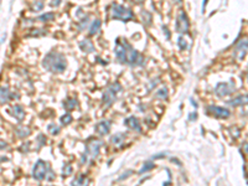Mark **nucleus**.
<instances>
[{
  "instance_id": "f257e3e1",
  "label": "nucleus",
  "mask_w": 248,
  "mask_h": 186,
  "mask_svg": "<svg viewBox=\"0 0 248 186\" xmlns=\"http://www.w3.org/2000/svg\"><path fill=\"white\" fill-rule=\"evenodd\" d=\"M66 66H67L66 58L61 54H57V52L48 54L44 60V67L51 72H56V73L65 71Z\"/></svg>"
},
{
  "instance_id": "f03ea898",
  "label": "nucleus",
  "mask_w": 248,
  "mask_h": 186,
  "mask_svg": "<svg viewBox=\"0 0 248 186\" xmlns=\"http://www.w3.org/2000/svg\"><path fill=\"white\" fill-rule=\"evenodd\" d=\"M133 11L130 9L122 6L118 4H114L112 6V17L113 19H118L122 20V21H129V20L133 19Z\"/></svg>"
},
{
  "instance_id": "7ed1b4c3",
  "label": "nucleus",
  "mask_w": 248,
  "mask_h": 186,
  "mask_svg": "<svg viewBox=\"0 0 248 186\" xmlns=\"http://www.w3.org/2000/svg\"><path fill=\"white\" fill-rule=\"evenodd\" d=\"M122 89V87H120V85L119 83H113V85H110L108 88H107V91L104 92V95H103V103H104L106 106H110L113 102H114V99H116V95Z\"/></svg>"
},
{
  "instance_id": "20e7f679",
  "label": "nucleus",
  "mask_w": 248,
  "mask_h": 186,
  "mask_svg": "<svg viewBox=\"0 0 248 186\" xmlns=\"http://www.w3.org/2000/svg\"><path fill=\"white\" fill-rule=\"evenodd\" d=\"M46 174H47V163H45L44 160H39L35 166H34V171H33V176L41 181L46 179Z\"/></svg>"
},
{
  "instance_id": "39448f33",
  "label": "nucleus",
  "mask_w": 248,
  "mask_h": 186,
  "mask_svg": "<svg viewBox=\"0 0 248 186\" xmlns=\"http://www.w3.org/2000/svg\"><path fill=\"white\" fill-rule=\"evenodd\" d=\"M127 45H128V42L126 40H123L122 44H120V39L117 40L116 56H117L118 61L122 62V64H126V62H127Z\"/></svg>"
},
{
  "instance_id": "423d86ee",
  "label": "nucleus",
  "mask_w": 248,
  "mask_h": 186,
  "mask_svg": "<svg viewBox=\"0 0 248 186\" xmlns=\"http://www.w3.org/2000/svg\"><path fill=\"white\" fill-rule=\"evenodd\" d=\"M207 113L216 118H228L231 116V112L228 109L223 107H219V106H209Z\"/></svg>"
},
{
  "instance_id": "0eeeda50",
  "label": "nucleus",
  "mask_w": 248,
  "mask_h": 186,
  "mask_svg": "<svg viewBox=\"0 0 248 186\" xmlns=\"http://www.w3.org/2000/svg\"><path fill=\"white\" fill-rule=\"evenodd\" d=\"M189 29H190L189 19L184 11H181L178 16V20H176V30L181 34H186L189 31Z\"/></svg>"
},
{
  "instance_id": "6e6552de",
  "label": "nucleus",
  "mask_w": 248,
  "mask_h": 186,
  "mask_svg": "<svg viewBox=\"0 0 248 186\" xmlns=\"http://www.w3.org/2000/svg\"><path fill=\"white\" fill-rule=\"evenodd\" d=\"M102 147V141L97 140V139H92L88 144H87V157H91L92 159L97 158V155L99 154V149Z\"/></svg>"
},
{
  "instance_id": "1a4fd4ad",
  "label": "nucleus",
  "mask_w": 248,
  "mask_h": 186,
  "mask_svg": "<svg viewBox=\"0 0 248 186\" xmlns=\"http://www.w3.org/2000/svg\"><path fill=\"white\" fill-rule=\"evenodd\" d=\"M233 91H234V87L228 86V83H219L215 87V93L219 97L227 96V95H230V93H232Z\"/></svg>"
},
{
  "instance_id": "9d476101",
  "label": "nucleus",
  "mask_w": 248,
  "mask_h": 186,
  "mask_svg": "<svg viewBox=\"0 0 248 186\" xmlns=\"http://www.w3.org/2000/svg\"><path fill=\"white\" fill-rule=\"evenodd\" d=\"M95 130H96L97 134H99V135H106V134H108L109 130H110V122H109V120H102V122H99L97 126H96Z\"/></svg>"
},
{
  "instance_id": "9b49d317",
  "label": "nucleus",
  "mask_w": 248,
  "mask_h": 186,
  "mask_svg": "<svg viewBox=\"0 0 248 186\" xmlns=\"http://www.w3.org/2000/svg\"><path fill=\"white\" fill-rule=\"evenodd\" d=\"M248 103V95H240L234 97L233 99L228 101V104L233 107H238V106H244Z\"/></svg>"
},
{
  "instance_id": "f8f14e48",
  "label": "nucleus",
  "mask_w": 248,
  "mask_h": 186,
  "mask_svg": "<svg viewBox=\"0 0 248 186\" xmlns=\"http://www.w3.org/2000/svg\"><path fill=\"white\" fill-rule=\"evenodd\" d=\"M124 123H126V126H128L130 129H134V130H137V132H140V130H141L140 123H139L138 118H135V117H129V118H127L126 120H124Z\"/></svg>"
},
{
  "instance_id": "ddd939ff",
  "label": "nucleus",
  "mask_w": 248,
  "mask_h": 186,
  "mask_svg": "<svg viewBox=\"0 0 248 186\" xmlns=\"http://www.w3.org/2000/svg\"><path fill=\"white\" fill-rule=\"evenodd\" d=\"M238 51H241L240 58H243L246 52L248 51V39H243L238 42V45H237V47H236V52H238Z\"/></svg>"
},
{
  "instance_id": "4468645a",
  "label": "nucleus",
  "mask_w": 248,
  "mask_h": 186,
  "mask_svg": "<svg viewBox=\"0 0 248 186\" xmlns=\"http://www.w3.org/2000/svg\"><path fill=\"white\" fill-rule=\"evenodd\" d=\"M11 113H13V116H14L17 120H21V119L24 118V116H25V112H24V109H23L21 106H14V107L11 108Z\"/></svg>"
},
{
  "instance_id": "2eb2a0df",
  "label": "nucleus",
  "mask_w": 248,
  "mask_h": 186,
  "mask_svg": "<svg viewBox=\"0 0 248 186\" xmlns=\"http://www.w3.org/2000/svg\"><path fill=\"white\" fill-rule=\"evenodd\" d=\"M10 98H14L13 95H10L9 93V89L6 87H3V88H0V102L2 103H5L8 102Z\"/></svg>"
},
{
  "instance_id": "dca6fc26",
  "label": "nucleus",
  "mask_w": 248,
  "mask_h": 186,
  "mask_svg": "<svg viewBox=\"0 0 248 186\" xmlns=\"http://www.w3.org/2000/svg\"><path fill=\"white\" fill-rule=\"evenodd\" d=\"M79 47L82 51H85V52H92L93 50H95V47H93V44L89 40H85V41H82V42L79 44Z\"/></svg>"
},
{
  "instance_id": "f3484780",
  "label": "nucleus",
  "mask_w": 248,
  "mask_h": 186,
  "mask_svg": "<svg viewBox=\"0 0 248 186\" xmlns=\"http://www.w3.org/2000/svg\"><path fill=\"white\" fill-rule=\"evenodd\" d=\"M101 25H102L101 20H99V19H96L95 21L92 23V25H91V29H89V34H91V35H95V34H97L98 31H99V29H101Z\"/></svg>"
},
{
  "instance_id": "a211bd4d",
  "label": "nucleus",
  "mask_w": 248,
  "mask_h": 186,
  "mask_svg": "<svg viewBox=\"0 0 248 186\" xmlns=\"http://www.w3.org/2000/svg\"><path fill=\"white\" fill-rule=\"evenodd\" d=\"M124 139H126V135L124 134H116V135H113L110 138V141L112 144H114V145H120V144L124 141Z\"/></svg>"
},
{
  "instance_id": "6ab92c4d",
  "label": "nucleus",
  "mask_w": 248,
  "mask_h": 186,
  "mask_svg": "<svg viewBox=\"0 0 248 186\" xmlns=\"http://www.w3.org/2000/svg\"><path fill=\"white\" fill-rule=\"evenodd\" d=\"M16 133H17V135H19V137H27L29 134H30V129L26 128V127L20 126V127L16 128Z\"/></svg>"
},
{
  "instance_id": "aec40b11",
  "label": "nucleus",
  "mask_w": 248,
  "mask_h": 186,
  "mask_svg": "<svg viewBox=\"0 0 248 186\" xmlns=\"http://www.w3.org/2000/svg\"><path fill=\"white\" fill-rule=\"evenodd\" d=\"M154 166H155V164L153 163V161H147L145 164H144V166L140 169V174H143V172H147V171H149V170H151V169H154Z\"/></svg>"
},
{
  "instance_id": "412c9836",
  "label": "nucleus",
  "mask_w": 248,
  "mask_h": 186,
  "mask_svg": "<svg viewBox=\"0 0 248 186\" xmlns=\"http://www.w3.org/2000/svg\"><path fill=\"white\" fill-rule=\"evenodd\" d=\"M77 106V101L75 99V98H70V99H67L66 102H65V107L70 110V109H73L75 107Z\"/></svg>"
},
{
  "instance_id": "4be33fe9",
  "label": "nucleus",
  "mask_w": 248,
  "mask_h": 186,
  "mask_svg": "<svg viewBox=\"0 0 248 186\" xmlns=\"http://www.w3.org/2000/svg\"><path fill=\"white\" fill-rule=\"evenodd\" d=\"M55 17V14L54 13H46V14H44V15H41L40 17H39V20L40 21H50V20H52Z\"/></svg>"
},
{
  "instance_id": "5701e85b",
  "label": "nucleus",
  "mask_w": 248,
  "mask_h": 186,
  "mask_svg": "<svg viewBox=\"0 0 248 186\" xmlns=\"http://www.w3.org/2000/svg\"><path fill=\"white\" fill-rule=\"evenodd\" d=\"M157 97L160 98V99H166L168 98V88H161L160 91H158Z\"/></svg>"
},
{
  "instance_id": "b1692460",
  "label": "nucleus",
  "mask_w": 248,
  "mask_h": 186,
  "mask_svg": "<svg viewBox=\"0 0 248 186\" xmlns=\"http://www.w3.org/2000/svg\"><path fill=\"white\" fill-rule=\"evenodd\" d=\"M61 122H62V124H65V126H67V124H70L71 122H72V116L71 114H65L64 117L61 118Z\"/></svg>"
},
{
  "instance_id": "393cba45",
  "label": "nucleus",
  "mask_w": 248,
  "mask_h": 186,
  "mask_svg": "<svg viewBox=\"0 0 248 186\" xmlns=\"http://www.w3.org/2000/svg\"><path fill=\"white\" fill-rule=\"evenodd\" d=\"M48 130H50L51 133H52L54 135H56V134L60 133V127L55 126V124H50V126H48Z\"/></svg>"
},
{
  "instance_id": "a878e982",
  "label": "nucleus",
  "mask_w": 248,
  "mask_h": 186,
  "mask_svg": "<svg viewBox=\"0 0 248 186\" xmlns=\"http://www.w3.org/2000/svg\"><path fill=\"white\" fill-rule=\"evenodd\" d=\"M44 8V3L41 2V0H39V2H36L33 6V10H35V11H40V10H42Z\"/></svg>"
},
{
  "instance_id": "bb28decb",
  "label": "nucleus",
  "mask_w": 248,
  "mask_h": 186,
  "mask_svg": "<svg viewBox=\"0 0 248 186\" xmlns=\"http://www.w3.org/2000/svg\"><path fill=\"white\" fill-rule=\"evenodd\" d=\"M178 42H179V46H180V48H181V50H185V48H186V46H188V45H186V41L184 40V37H182V36H180V37H179Z\"/></svg>"
},
{
  "instance_id": "cd10ccee",
  "label": "nucleus",
  "mask_w": 248,
  "mask_h": 186,
  "mask_svg": "<svg viewBox=\"0 0 248 186\" xmlns=\"http://www.w3.org/2000/svg\"><path fill=\"white\" fill-rule=\"evenodd\" d=\"M72 171V168L70 166V165H66V169L64 168V174H65V176H67V175H70Z\"/></svg>"
},
{
  "instance_id": "c85d7f7f",
  "label": "nucleus",
  "mask_w": 248,
  "mask_h": 186,
  "mask_svg": "<svg viewBox=\"0 0 248 186\" xmlns=\"http://www.w3.org/2000/svg\"><path fill=\"white\" fill-rule=\"evenodd\" d=\"M61 4V0H52L51 2V6H58Z\"/></svg>"
},
{
  "instance_id": "c756f323",
  "label": "nucleus",
  "mask_w": 248,
  "mask_h": 186,
  "mask_svg": "<svg viewBox=\"0 0 248 186\" xmlns=\"http://www.w3.org/2000/svg\"><path fill=\"white\" fill-rule=\"evenodd\" d=\"M189 119H190V120H196V119H197V114H196V113H191L190 117H189Z\"/></svg>"
},
{
  "instance_id": "7c9ffc66",
  "label": "nucleus",
  "mask_w": 248,
  "mask_h": 186,
  "mask_svg": "<svg viewBox=\"0 0 248 186\" xmlns=\"http://www.w3.org/2000/svg\"><path fill=\"white\" fill-rule=\"evenodd\" d=\"M130 172H132V171L129 170V171H127L126 174H123V175H122V176L119 178V180H123V179H126V178H128V176H129V175H128V174H130Z\"/></svg>"
},
{
  "instance_id": "2f4dec72",
  "label": "nucleus",
  "mask_w": 248,
  "mask_h": 186,
  "mask_svg": "<svg viewBox=\"0 0 248 186\" xmlns=\"http://www.w3.org/2000/svg\"><path fill=\"white\" fill-rule=\"evenodd\" d=\"M85 182V175H81L79 179L77 180V184H83Z\"/></svg>"
},
{
  "instance_id": "473e14b6",
  "label": "nucleus",
  "mask_w": 248,
  "mask_h": 186,
  "mask_svg": "<svg viewBox=\"0 0 248 186\" xmlns=\"http://www.w3.org/2000/svg\"><path fill=\"white\" fill-rule=\"evenodd\" d=\"M243 150H244V153L248 155V143H244V144H243Z\"/></svg>"
},
{
  "instance_id": "72a5a7b5",
  "label": "nucleus",
  "mask_w": 248,
  "mask_h": 186,
  "mask_svg": "<svg viewBox=\"0 0 248 186\" xmlns=\"http://www.w3.org/2000/svg\"><path fill=\"white\" fill-rule=\"evenodd\" d=\"M164 157H165V154H158V155H155L153 159H160V158H164Z\"/></svg>"
},
{
  "instance_id": "f704fd0d",
  "label": "nucleus",
  "mask_w": 248,
  "mask_h": 186,
  "mask_svg": "<svg viewBox=\"0 0 248 186\" xmlns=\"http://www.w3.org/2000/svg\"><path fill=\"white\" fill-rule=\"evenodd\" d=\"M133 2H134V3H138V4H140V3H143V2H144V0H133Z\"/></svg>"
},
{
  "instance_id": "c9c22d12",
  "label": "nucleus",
  "mask_w": 248,
  "mask_h": 186,
  "mask_svg": "<svg viewBox=\"0 0 248 186\" xmlns=\"http://www.w3.org/2000/svg\"><path fill=\"white\" fill-rule=\"evenodd\" d=\"M174 3H179V2H181V0H172Z\"/></svg>"
},
{
  "instance_id": "e433bc0d",
  "label": "nucleus",
  "mask_w": 248,
  "mask_h": 186,
  "mask_svg": "<svg viewBox=\"0 0 248 186\" xmlns=\"http://www.w3.org/2000/svg\"><path fill=\"white\" fill-rule=\"evenodd\" d=\"M247 78H248V75H247Z\"/></svg>"
}]
</instances>
